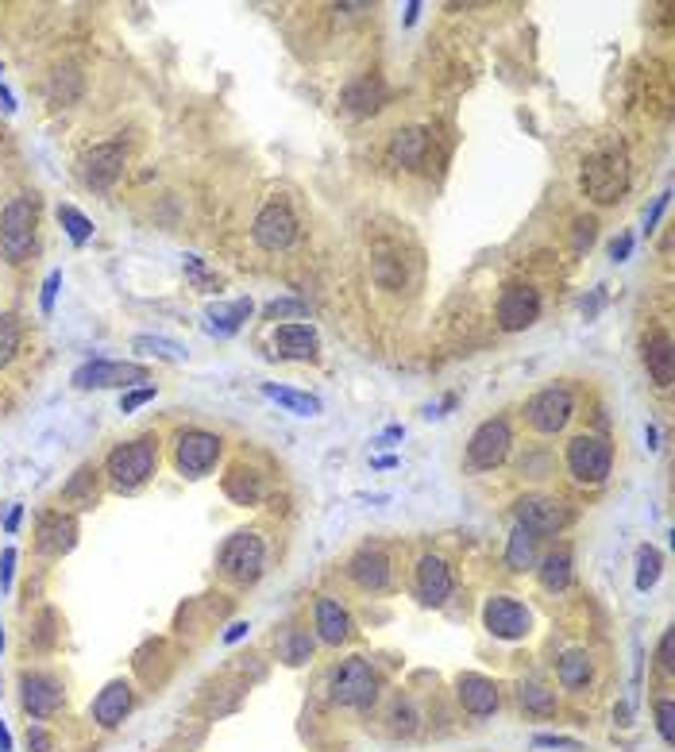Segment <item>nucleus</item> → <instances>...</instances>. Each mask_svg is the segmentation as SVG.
Returning a JSON list of instances; mask_svg holds the SVG:
<instances>
[{
  "label": "nucleus",
  "mask_w": 675,
  "mask_h": 752,
  "mask_svg": "<svg viewBox=\"0 0 675 752\" xmlns=\"http://www.w3.org/2000/svg\"><path fill=\"white\" fill-rule=\"evenodd\" d=\"M328 695L336 706H348V710H367L378 699V672L363 660V656H348L340 660L332 675H328Z\"/></svg>",
  "instance_id": "obj_1"
},
{
  "label": "nucleus",
  "mask_w": 675,
  "mask_h": 752,
  "mask_svg": "<svg viewBox=\"0 0 675 752\" xmlns=\"http://www.w3.org/2000/svg\"><path fill=\"white\" fill-rule=\"evenodd\" d=\"M155 463H159V444L151 436H139V440H128V444L112 448L105 471L116 490H135V486H143L155 475Z\"/></svg>",
  "instance_id": "obj_2"
},
{
  "label": "nucleus",
  "mask_w": 675,
  "mask_h": 752,
  "mask_svg": "<svg viewBox=\"0 0 675 752\" xmlns=\"http://www.w3.org/2000/svg\"><path fill=\"white\" fill-rule=\"evenodd\" d=\"M35 224H39V209L35 201L27 197H16L4 205L0 213V251L8 263H24L35 247Z\"/></svg>",
  "instance_id": "obj_3"
},
{
  "label": "nucleus",
  "mask_w": 675,
  "mask_h": 752,
  "mask_svg": "<svg viewBox=\"0 0 675 752\" xmlns=\"http://www.w3.org/2000/svg\"><path fill=\"white\" fill-rule=\"evenodd\" d=\"M629 186V159L621 151H602L583 166V193L594 205H614Z\"/></svg>",
  "instance_id": "obj_4"
},
{
  "label": "nucleus",
  "mask_w": 675,
  "mask_h": 752,
  "mask_svg": "<svg viewBox=\"0 0 675 752\" xmlns=\"http://www.w3.org/2000/svg\"><path fill=\"white\" fill-rule=\"evenodd\" d=\"M263 560H267V548L255 533H232L220 548V571L240 587H251L263 575Z\"/></svg>",
  "instance_id": "obj_5"
},
{
  "label": "nucleus",
  "mask_w": 675,
  "mask_h": 752,
  "mask_svg": "<svg viewBox=\"0 0 675 752\" xmlns=\"http://www.w3.org/2000/svg\"><path fill=\"white\" fill-rule=\"evenodd\" d=\"M575 413V398L567 386H544L525 402V421L540 432V436H556L571 421Z\"/></svg>",
  "instance_id": "obj_6"
},
{
  "label": "nucleus",
  "mask_w": 675,
  "mask_h": 752,
  "mask_svg": "<svg viewBox=\"0 0 675 752\" xmlns=\"http://www.w3.org/2000/svg\"><path fill=\"white\" fill-rule=\"evenodd\" d=\"M610 467H614V452H610V444H606L602 436H575V440L567 444V471H571L579 483H587V486L606 483Z\"/></svg>",
  "instance_id": "obj_7"
},
{
  "label": "nucleus",
  "mask_w": 675,
  "mask_h": 752,
  "mask_svg": "<svg viewBox=\"0 0 675 752\" xmlns=\"http://www.w3.org/2000/svg\"><path fill=\"white\" fill-rule=\"evenodd\" d=\"M510 444H513V432L506 417H490L483 421L479 429L471 432L467 440V463L479 467V471H494L502 459L510 456Z\"/></svg>",
  "instance_id": "obj_8"
},
{
  "label": "nucleus",
  "mask_w": 675,
  "mask_h": 752,
  "mask_svg": "<svg viewBox=\"0 0 675 752\" xmlns=\"http://www.w3.org/2000/svg\"><path fill=\"white\" fill-rule=\"evenodd\" d=\"M147 382V367L143 363H112V359H93L81 363L74 371V386L81 390H128Z\"/></svg>",
  "instance_id": "obj_9"
},
{
  "label": "nucleus",
  "mask_w": 675,
  "mask_h": 752,
  "mask_svg": "<svg viewBox=\"0 0 675 752\" xmlns=\"http://www.w3.org/2000/svg\"><path fill=\"white\" fill-rule=\"evenodd\" d=\"M483 625L498 641H521L533 629V614L525 602H517L510 594H494L483 606Z\"/></svg>",
  "instance_id": "obj_10"
},
{
  "label": "nucleus",
  "mask_w": 675,
  "mask_h": 752,
  "mask_svg": "<svg viewBox=\"0 0 675 752\" xmlns=\"http://www.w3.org/2000/svg\"><path fill=\"white\" fill-rule=\"evenodd\" d=\"M216 459H220V436H216V432H205V429L182 432L178 452H174V463H178V471H182V475H189V479H201V475H209V471H213Z\"/></svg>",
  "instance_id": "obj_11"
},
{
  "label": "nucleus",
  "mask_w": 675,
  "mask_h": 752,
  "mask_svg": "<svg viewBox=\"0 0 675 752\" xmlns=\"http://www.w3.org/2000/svg\"><path fill=\"white\" fill-rule=\"evenodd\" d=\"M517 525L529 529L533 537L537 533H560L567 525V506L560 498H548V494H525V498H517Z\"/></svg>",
  "instance_id": "obj_12"
},
{
  "label": "nucleus",
  "mask_w": 675,
  "mask_h": 752,
  "mask_svg": "<svg viewBox=\"0 0 675 752\" xmlns=\"http://www.w3.org/2000/svg\"><path fill=\"white\" fill-rule=\"evenodd\" d=\"M62 699H66V695H62V683H58L54 675H47V672L20 675V702H24L27 718H35V722L51 718V714H58Z\"/></svg>",
  "instance_id": "obj_13"
},
{
  "label": "nucleus",
  "mask_w": 675,
  "mask_h": 752,
  "mask_svg": "<svg viewBox=\"0 0 675 752\" xmlns=\"http://www.w3.org/2000/svg\"><path fill=\"white\" fill-rule=\"evenodd\" d=\"M251 236H255V243H259L263 251H282V247H290V243H294V236H297L294 213H290L282 201H270L267 209L255 216Z\"/></svg>",
  "instance_id": "obj_14"
},
{
  "label": "nucleus",
  "mask_w": 675,
  "mask_h": 752,
  "mask_svg": "<svg viewBox=\"0 0 675 752\" xmlns=\"http://www.w3.org/2000/svg\"><path fill=\"white\" fill-rule=\"evenodd\" d=\"M540 317V294L533 290V286H506L502 290V297H498V324L506 328V332H521V328H529V324H537Z\"/></svg>",
  "instance_id": "obj_15"
},
{
  "label": "nucleus",
  "mask_w": 675,
  "mask_h": 752,
  "mask_svg": "<svg viewBox=\"0 0 675 752\" xmlns=\"http://www.w3.org/2000/svg\"><path fill=\"white\" fill-rule=\"evenodd\" d=\"M124 162H128V151L124 143H97L85 162H81V174H85V186L89 189H108L120 174H124Z\"/></svg>",
  "instance_id": "obj_16"
},
{
  "label": "nucleus",
  "mask_w": 675,
  "mask_h": 752,
  "mask_svg": "<svg viewBox=\"0 0 675 752\" xmlns=\"http://www.w3.org/2000/svg\"><path fill=\"white\" fill-rule=\"evenodd\" d=\"M456 699L471 718H490V714L498 710L502 695H498V683H494V679H486V675H479V672H463L456 679Z\"/></svg>",
  "instance_id": "obj_17"
},
{
  "label": "nucleus",
  "mask_w": 675,
  "mask_h": 752,
  "mask_svg": "<svg viewBox=\"0 0 675 752\" xmlns=\"http://www.w3.org/2000/svg\"><path fill=\"white\" fill-rule=\"evenodd\" d=\"M135 706V691L132 683H124V679H112V683H105V691L93 699V722L101 729H116L124 726V718L132 714Z\"/></svg>",
  "instance_id": "obj_18"
},
{
  "label": "nucleus",
  "mask_w": 675,
  "mask_h": 752,
  "mask_svg": "<svg viewBox=\"0 0 675 752\" xmlns=\"http://www.w3.org/2000/svg\"><path fill=\"white\" fill-rule=\"evenodd\" d=\"M452 594V571L440 556H421L417 564V598L425 606H444Z\"/></svg>",
  "instance_id": "obj_19"
},
{
  "label": "nucleus",
  "mask_w": 675,
  "mask_h": 752,
  "mask_svg": "<svg viewBox=\"0 0 675 752\" xmlns=\"http://www.w3.org/2000/svg\"><path fill=\"white\" fill-rule=\"evenodd\" d=\"M313 625H317V637L324 645H344L351 637V614L336 602V598H317L313 606Z\"/></svg>",
  "instance_id": "obj_20"
},
{
  "label": "nucleus",
  "mask_w": 675,
  "mask_h": 752,
  "mask_svg": "<svg viewBox=\"0 0 675 752\" xmlns=\"http://www.w3.org/2000/svg\"><path fill=\"white\" fill-rule=\"evenodd\" d=\"M348 575H351V583L363 587V591H382V587L390 583V560H386V552H378V548H363V552L351 556Z\"/></svg>",
  "instance_id": "obj_21"
},
{
  "label": "nucleus",
  "mask_w": 675,
  "mask_h": 752,
  "mask_svg": "<svg viewBox=\"0 0 675 752\" xmlns=\"http://www.w3.org/2000/svg\"><path fill=\"white\" fill-rule=\"evenodd\" d=\"M386 101H390V89H386V81L378 78V74L351 81L348 89H344V108L355 112V116H375Z\"/></svg>",
  "instance_id": "obj_22"
},
{
  "label": "nucleus",
  "mask_w": 675,
  "mask_h": 752,
  "mask_svg": "<svg viewBox=\"0 0 675 752\" xmlns=\"http://www.w3.org/2000/svg\"><path fill=\"white\" fill-rule=\"evenodd\" d=\"M645 367H648V378L656 382V386H672L675 378V351H672V336L668 332H652V336H645Z\"/></svg>",
  "instance_id": "obj_23"
},
{
  "label": "nucleus",
  "mask_w": 675,
  "mask_h": 752,
  "mask_svg": "<svg viewBox=\"0 0 675 752\" xmlns=\"http://www.w3.org/2000/svg\"><path fill=\"white\" fill-rule=\"evenodd\" d=\"M317 328L313 324H282L278 332H274V351L282 355V359H309V355H317Z\"/></svg>",
  "instance_id": "obj_24"
},
{
  "label": "nucleus",
  "mask_w": 675,
  "mask_h": 752,
  "mask_svg": "<svg viewBox=\"0 0 675 752\" xmlns=\"http://www.w3.org/2000/svg\"><path fill=\"white\" fill-rule=\"evenodd\" d=\"M429 143L432 135L429 128H398L394 132V139H390V159L402 162V166H421L425 162V155H429Z\"/></svg>",
  "instance_id": "obj_25"
},
{
  "label": "nucleus",
  "mask_w": 675,
  "mask_h": 752,
  "mask_svg": "<svg viewBox=\"0 0 675 752\" xmlns=\"http://www.w3.org/2000/svg\"><path fill=\"white\" fill-rule=\"evenodd\" d=\"M39 544L47 552H70L78 544V521L66 517V513H47L39 521Z\"/></svg>",
  "instance_id": "obj_26"
},
{
  "label": "nucleus",
  "mask_w": 675,
  "mask_h": 752,
  "mask_svg": "<svg viewBox=\"0 0 675 752\" xmlns=\"http://www.w3.org/2000/svg\"><path fill=\"white\" fill-rule=\"evenodd\" d=\"M594 675V664L591 656L583 652V648H571V652H564L560 656V664H556V679H560V687L564 691H583L587 683H591Z\"/></svg>",
  "instance_id": "obj_27"
},
{
  "label": "nucleus",
  "mask_w": 675,
  "mask_h": 752,
  "mask_svg": "<svg viewBox=\"0 0 675 752\" xmlns=\"http://www.w3.org/2000/svg\"><path fill=\"white\" fill-rule=\"evenodd\" d=\"M263 394H267L270 402H278L286 413H294V417H317L321 413V398H313V394H301V390H290V386H274V382H263Z\"/></svg>",
  "instance_id": "obj_28"
},
{
  "label": "nucleus",
  "mask_w": 675,
  "mask_h": 752,
  "mask_svg": "<svg viewBox=\"0 0 675 752\" xmlns=\"http://www.w3.org/2000/svg\"><path fill=\"white\" fill-rule=\"evenodd\" d=\"M517 702H521L525 714H537V718H552V714L560 710L556 691H548L544 683H521V687H517Z\"/></svg>",
  "instance_id": "obj_29"
},
{
  "label": "nucleus",
  "mask_w": 675,
  "mask_h": 752,
  "mask_svg": "<svg viewBox=\"0 0 675 752\" xmlns=\"http://www.w3.org/2000/svg\"><path fill=\"white\" fill-rule=\"evenodd\" d=\"M251 317V301H232V305H209L205 321H209V332H220V336H232L243 321Z\"/></svg>",
  "instance_id": "obj_30"
},
{
  "label": "nucleus",
  "mask_w": 675,
  "mask_h": 752,
  "mask_svg": "<svg viewBox=\"0 0 675 752\" xmlns=\"http://www.w3.org/2000/svg\"><path fill=\"white\" fill-rule=\"evenodd\" d=\"M571 583V552L567 548H556L540 560V587L544 591H564Z\"/></svg>",
  "instance_id": "obj_31"
},
{
  "label": "nucleus",
  "mask_w": 675,
  "mask_h": 752,
  "mask_svg": "<svg viewBox=\"0 0 675 752\" xmlns=\"http://www.w3.org/2000/svg\"><path fill=\"white\" fill-rule=\"evenodd\" d=\"M506 564H510L513 571H529V567L537 564V537H533L529 529H521V525H513V529H510Z\"/></svg>",
  "instance_id": "obj_32"
},
{
  "label": "nucleus",
  "mask_w": 675,
  "mask_h": 752,
  "mask_svg": "<svg viewBox=\"0 0 675 752\" xmlns=\"http://www.w3.org/2000/svg\"><path fill=\"white\" fill-rule=\"evenodd\" d=\"M224 494H228L232 502H240V506L259 502V494H263L259 475H255V471H247V467H232V475L224 479Z\"/></svg>",
  "instance_id": "obj_33"
},
{
  "label": "nucleus",
  "mask_w": 675,
  "mask_h": 752,
  "mask_svg": "<svg viewBox=\"0 0 675 752\" xmlns=\"http://www.w3.org/2000/svg\"><path fill=\"white\" fill-rule=\"evenodd\" d=\"M62 498L74 502L78 510H89V506L97 502V471H93V467H78L74 479L62 486Z\"/></svg>",
  "instance_id": "obj_34"
},
{
  "label": "nucleus",
  "mask_w": 675,
  "mask_h": 752,
  "mask_svg": "<svg viewBox=\"0 0 675 752\" xmlns=\"http://www.w3.org/2000/svg\"><path fill=\"white\" fill-rule=\"evenodd\" d=\"M132 348L143 351V355H155V359H166V363H182L186 359V348L166 340V336H135Z\"/></svg>",
  "instance_id": "obj_35"
},
{
  "label": "nucleus",
  "mask_w": 675,
  "mask_h": 752,
  "mask_svg": "<svg viewBox=\"0 0 675 752\" xmlns=\"http://www.w3.org/2000/svg\"><path fill=\"white\" fill-rule=\"evenodd\" d=\"M58 220H62V228H66V236H70L74 247H81V243L93 236V220L85 213H78L74 205H58Z\"/></svg>",
  "instance_id": "obj_36"
},
{
  "label": "nucleus",
  "mask_w": 675,
  "mask_h": 752,
  "mask_svg": "<svg viewBox=\"0 0 675 752\" xmlns=\"http://www.w3.org/2000/svg\"><path fill=\"white\" fill-rule=\"evenodd\" d=\"M660 567H664V560H660L656 548H641V552H637V591H652V587H656Z\"/></svg>",
  "instance_id": "obj_37"
},
{
  "label": "nucleus",
  "mask_w": 675,
  "mask_h": 752,
  "mask_svg": "<svg viewBox=\"0 0 675 752\" xmlns=\"http://www.w3.org/2000/svg\"><path fill=\"white\" fill-rule=\"evenodd\" d=\"M309 656H313V637H309V633H301V629L286 633V641H282V660H286L290 668H301Z\"/></svg>",
  "instance_id": "obj_38"
},
{
  "label": "nucleus",
  "mask_w": 675,
  "mask_h": 752,
  "mask_svg": "<svg viewBox=\"0 0 675 752\" xmlns=\"http://www.w3.org/2000/svg\"><path fill=\"white\" fill-rule=\"evenodd\" d=\"M51 93H54V101H62V105L78 101V93H81V74L74 70V66L58 70V74H54V81H51Z\"/></svg>",
  "instance_id": "obj_39"
},
{
  "label": "nucleus",
  "mask_w": 675,
  "mask_h": 752,
  "mask_svg": "<svg viewBox=\"0 0 675 752\" xmlns=\"http://www.w3.org/2000/svg\"><path fill=\"white\" fill-rule=\"evenodd\" d=\"M16 348H20V324L12 313H0V367H8Z\"/></svg>",
  "instance_id": "obj_40"
},
{
  "label": "nucleus",
  "mask_w": 675,
  "mask_h": 752,
  "mask_svg": "<svg viewBox=\"0 0 675 752\" xmlns=\"http://www.w3.org/2000/svg\"><path fill=\"white\" fill-rule=\"evenodd\" d=\"M309 313V305L305 301H297V297H282V301H270L267 305V321H286V317H305Z\"/></svg>",
  "instance_id": "obj_41"
},
{
  "label": "nucleus",
  "mask_w": 675,
  "mask_h": 752,
  "mask_svg": "<svg viewBox=\"0 0 675 752\" xmlns=\"http://www.w3.org/2000/svg\"><path fill=\"white\" fill-rule=\"evenodd\" d=\"M656 729H660L664 745H672V741H675V702L672 699L656 702Z\"/></svg>",
  "instance_id": "obj_42"
},
{
  "label": "nucleus",
  "mask_w": 675,
  "mask_h": 752,
  "mask_svg": "<svg viewBox=\"0 0 675 752\" xmlns=\"http://www.w3.org/2000/svg\"><path fill=\"white\" fill-rule=\"evenodd\" d=\"M390 722H394V733H402V737H409V733L417 729V714H413V702H398V706H394V714H390Z\"/></svg>",
  "instance_id": "obj_43"
},
{
  "label": "nucleus",
  "mask_w": 675,
  "mask_h": 752,
  "mask_svg": "<svg viewBox=\"0 0 675 752\" xmlns=\"http://www.w3.org/2000/svg\"><path fill=\"white\" fill-rule=\"evenodd\" d=\"M533 749H567V752H583V745L575 737H560V733H537L533 737Z\"/></svg>",
  "instance_id": "obj_44"
},
{
  "label": "nucleus",
  "mask_w": 675,
  "mask_h": 752,
  "mask_svg": "<svg viewBox=\"0 0 675 752\" xmlns=\"http://www.w3.org/2000/svg\"><path fill=\"white\" fill-rule=\"evenodd\" d=\"M27 752H54V737H51V729L31 726V722H27Z\"/></svg>",
  "instance_id": "obj_45"
},
{
  "label": "nucleus",
  "mask_w": 675,
  "mask_h": 752,
  "mask_svg": "<svg viewBox=\"0 0 675 752\" xmlns=\"http://www.w3.org/2000/svg\"><path fill=\"white\" fill-rule=\"evenodd\" d=\"M656 664L664 668V672H672L675 668V633L668 629L664 637H660V645H656Z\"/></svg>",
  "instance_id": "obj_46"
},
{
  "label": "nucleus",
  "mask_w": 675,
  "mask_h": 752,
  "mask_svg": "<svg viewBox=\"0 0 675 752\" xmlns=\"http://www.w3.org/2000/svg\"><path fill=\"white\" fill-rule=\"evenodd\" d=\"M151 398H155V386H139V390H132V394L120 398V413H135L139 405H147Z\"/></svg>",
  "instance_id": "obj_47"
},
{
  "label": "nucleus",
  "mask_w": 675,
  "mask_h": 752,
  "mask_svg": "<svg viewBox=\"0 0 675 752\" xmlns=\"http://www.w3.org/2000/svg\"><path fill=\"white\" fill-rule=\"evenodd\" d=\"M594 228H598V224H594V216H579V220H575V251L591 247V243H594Z\"/></svg>",
  "instance_id": "obj_48"
},
{
  "label": "nucleus",
  "mask_w": 675,
  "mask_h": 752,
  "mask_svg": "<svg viewBox=\"0 0 675 752\" xmlns=\"http://www.w3.org/2000/svg\"><path fill=\"white\" fill-rule=\"evenodd\" d=\"M58 286H62V270H51V274H47V282H43V297H39L43 313H51V309H54V294H58Z\"/></svg>",
  "instance_id": "obj_49"
},
{
  "label": "nucleus",
  "mask_w": 675,
  "mask_h": 752,
  "mask_svg": "<svg viewBox=\"0 0 675 752\" xmlns=\"http://www.w3.org/2000/svg\"><path fill=\"white\" fill-rule=\"evenodd\" d=\"M186 270L193 274V282H197V286H205V290L220 286L216 278H209V274H205V267H201V259H197V255H186Z\"/></svg>",
  "instance_id": "obj_50"
},
{
  "label": "nucleus",
  "mask_w": 675,
  "mask_h": 752,
  "mask_svg": "<svg viewBox=\"0 0 675 752\" xmlns=\"http://www.w3.org/2000/svg\"><path fill=\"white\" fill-rule=\"evenodd\" d=\"M12 564H16V548H4L0 552V591L12 587Z\"/></svg>",
  "instance_id": "obj_51"
},
{
  "label": "nucleus",
  "mask_w": 675,
  "mask_h": 752,
  "mask_svg": "<svg viewBox=\"0 0 675 752\" xmlns=\"http://www.w3.org/2000/svg\"><path fill=\"white\" fill-rule=\"evenodd\" d=\"M668 197H672V193H668V189H664V193H660V197H656V201H652V209H648V213H645V228H648V232H652V228H656V220H660V213H664V209H668Z\"/></svg>",
  "instance_id": "obj_52"
},
{
  "label": "nucleus",
  "mask_w": 675,
  "mask_h": 752,
  "mask_svg": "<svg viewBox=\"0 0 675 752\" xmlns=\"http://www.w3.org/2000/svg\"><path fill=\"white\" fill-rule=\"evenodd\" d=\"M629 251H633V236L625 232V236H621V240H614V247H610V259H614V263H621V259H629Z\"/></svg>",
  "instance_id": "obj_53"
},
{
  "label": "nucleus",
  "mask_w": 675,
  "mask_h": 752,
  "mask_svg": "<svg viewBox=\"0 0 675 752\" xmlns=\"http://www.w3.org/2000/svg\"><path fill=\"white\" fill-rule=\"evenodd\" d=\"M251 633V625L247 621H236V625H228V633H224V645H236V641H243Z\"/></svg>",
  "instance_id": "obj_54"
},
{
  "label": "nucleus",
  "mask_w": 675,
  "mask_h": 752,
  "mask_svg": "<svg viewBox=\"0 0 675 752\" xmlns=\"http://www.w3.org/2000/svg\"><path fill=\"white\" fill-rule=\"evenodd\" d=\"M417 12H421V4H417V0H413V4H405V27L417 24Z\"/></svg>",
  "instance_id": "obj_55"
},
{
  "label": "nucleus",
  "mask_w": 675,
  "mask_h": 752,
  "mask_svg": "<svg viewBox=\"0 0 675 752\" xmlns=\"http://www.w3.org/2000/svg\"><path fill=\"white\" fill-rule=\"evenodd\" d=\"M0 752H12V733H8L4 722H0Z\"/></svg>",
  "instance_id": "obj_56"
},
{
  "label": "nucleus",
  "mask_w": 675,
  "mask_h": 752,
  "mask_svg": "<svg viewBox=\"0 0 675 752\" xmlns=\"http://www.w3.org/2000/svg\"><path fill=\"white\" fill-rule=\"evenodd\" d=\"M16 525H20V506H12L8 521H4V529H8V533H16Z\"/></svg>",
  "instance_id": "obj_57"
},
{
  "label": "nucleus",
  "mask_w": 675,
  "mask_h": 752,
  "mask_svg": "<svg viewBox=\"0 0 675 752\" xmlns=\"http://www.w3.org/2000/svg\"><path fill=\"white\" fill-rule=\"evenodd\" d=\"M0 97H4V108H8V112H12V108H16V105H12V93H8V89H4V81H0Z\"/></svg>",
  "instance_id": "obj_58"
},
{
  "label": "nucleus",
  "mask_w": 675,
  "mask_h": 752,
  "mask_svg": "<svg viewBox=\"0 0 675 752\" xmlns=\"http://www.w3.org/2000/svg\"><path fill=\"white\" fill-rule=\"evenodd\" d=\"M0 648H4V625H0Z\"/></svg>",
  "instance_id": "obj_59"
}]
</instances>
